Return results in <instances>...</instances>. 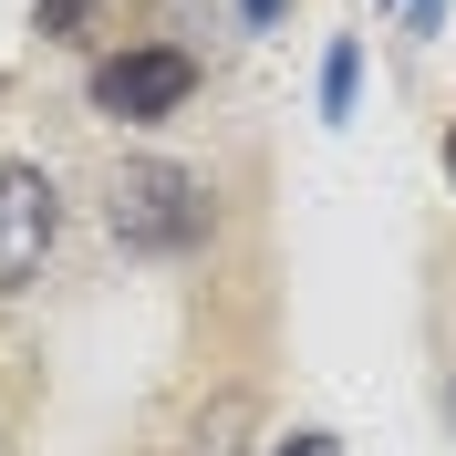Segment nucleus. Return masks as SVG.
I'll use <instances>...</instances> for the list:
<instances>
[{
    "label": "nucleus",
    "instance_id": "f257e3e1",
    "mask_svg": "<svg viewBox=\"0 0 456 456\" xmlns=\"http://www.w3.org/2000/svg\"><path fill=\"white\" fill-rule=\"evenodd\" d=\"M104 228L135 259H187L208 239V176L176 167V156H125L104 176Z\"/></svg>",
    "mask_w": 456,
    "mask_h": 456
},
{
    "label": "nucleus",
    "instance_id": "f03ea898",
    "mask_svg": "<svg viewBox=\"0 0 456 456\" xmlns=\"http://www.w3.org/2000/svg\"><path fill=\"white\" fill-rule=\"evenodd\" d=\"M187 94H198V62L176 42H135V53L94 62V114H114V125H167Z\"/></svg>",
    "mask_w": 456,
    "mask_h": 456
},
{
    "label": "nucleus",
    "instance_id": "7ed1b4c3",
    "mask_svg": "<svg viewBox=\"0 0 456 456\" xmlns=\"http://www.w3.org/2000/svg\"><path fill=\"white\" fill-rule=\"evenodd\" d=\"M53 239H62V198H53V176L31 167V156H11V167H0V301L42 281Z\"/></svg>",
    "mask_w": 456,
    "mask_h": 456
},
{
    "label": "nucleus",
    "instance_id": "20e7f679",
    "mask_svg": "<svg viewBox=\"0 0 456 456\" xmlns=\"http://www.w3.org/2000/svg\"><path fill=\"white\" fill-rule=\"evenodd\" d=\"M249 426H259V404L228 384V395L198 404V426H187V446H176V456H249Z\"/></svg>",
    "mask_w": 456,
    "mask_h": 456
},
{
    "label": "nucleus",
    "instance_id": "39448f33",
    "mask_svg": "<svg viewBox=\"0 0 456 456\" xmlns=\"http://www.w3.org/2000/svg\"><path fill=\"white\" fill-rule=\"evenodd\" d=\"M353 84H363V53H353V42H332V62H322V114H353Z\"/></svg>",
    "mask_w": 456,
    "mask_h": 456
},
{
    "label": "nucleus",
    "instance_id": "423d86ee",
    "mask_svg": "<svg viewBox=\"0 0 456 456\" xmlns=\"http://www.w3.org/2000/svg\"><path fill=\"white\" fill-rule=\"evenodd\" d=\"M84 21H94V0H42V11H31L42 42H84Z\"/></svg>",
    "mask_w": 456,
    "mask_h": 456
},
{
    "label": "nucleus",
    "instance_id": "0eeeda50",
    "mask_svg": "<svg viewBox=\"0 0 456 456\" xmlns=\"http://www.w3.org/2000/svg\"><path fill=\"white\" fill-rule=\"evenodd\" d=\"M270 456H342V436H322V426H301V436H281Z\"/></svg>",
    "mask_w": 456,
    "mask_h": 456
},
{
    "label": "nucleus",
    "instance_id": "6e6552de",
    "mask_svg": "<svg viewBox=\"0 0 456 456\" xmlns=\"http://www.w3.org/2000/svg\"><path fill=\"white\" fill-rule=\"evenodd\" d=\"M436 21H446V0H415V31H436Z\"/></svg>",
    "mask_w": 456,
    "mask_h": 456
},
{
    "label": "nucleus",
    "instance_id": "1a4fd4ad",
    "mask_svg": "<svg viewBox=\"0 0 456 456\" xmlns=\"http://www.w3.org/2000/svg\"><path fill=\"white\" fill-rule=\"evenodd\" d=\"M239 11H249V21H281V0H239Z\"/></svg>",
    "mask_w": 456,
    "mask_h": 456
},
{
    "label": "nucleus",
    "instance_id": "9d476101",
    "mask_svg": "<svg viewBox=\"0 0 456 456\" xmlns=\"http://www.w3.org/2000/svg\"><path fill=\"white\" fill-rule=\"evenodd\" d=\"M446 426H456V363H446Z\"/></svg>",
    "mask_w": 456,
    "mask_h": 456
},
{
    "label": "nucleus",
    "instance_id": "9b49d317",
    "mask_svg": "<svg viewBox=\"0 0 456 456\" xmlns=\"http://www.w3.org/2000/svg\"><path fill=\"white\" fill-rule=\"evenodd\" d=\"M446 176H456V135H446Z\"/></svg>",
    "mask_w": 456,
    "mask_h": 456
}]
</instances>
